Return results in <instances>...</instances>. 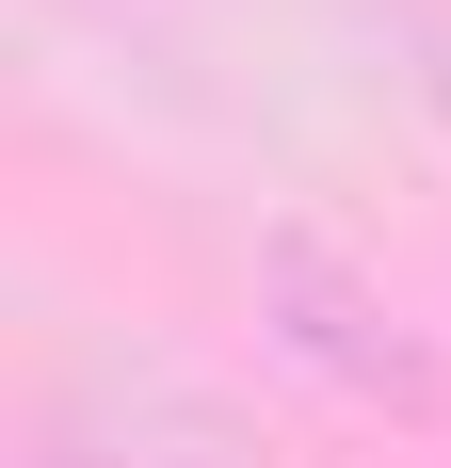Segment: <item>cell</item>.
Segmentation results:
<instances>
[{"label": "cell", "mask_w": 451, "mask_h": 468, "mask_svg": "<svg viewBox=\"0 0 451 468\" xmlns=\"http://www.w3.org/2000/svg\"><path fill=\"white\" fill-rule=\"evenodd\" d=\"M65 468H258V452L194 404H97V420H65Z\"/></svg>", "instance_id": "obj_1"}]
</instances>
